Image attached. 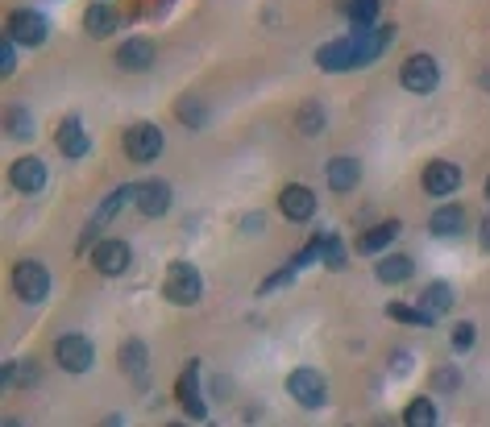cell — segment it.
<instances>
[{
	"label": "cell",
	"instance_id": "8fae6325",
	"mask_svg": "<svg viewBox=\"0 0 490 427\" xmlns=\"http://www.w3.org/2000/svg\"><path fill=\"white\" fill-rule=\"evenodd\" d=\"M174 395H179V406H183L192 419H204L208 406H204V395H200V365H183V374H179V386H174Z\"/></svg>",
	"mask_w": 490,
	"mask_h": 427
},
{
	"label": "cell",
	"instance_id": "484cf974",
	"mask_svg": "<svg viewBox=\"0 0 490 427\" xmlns=\"http://www.w3.org/2000/svg\"><path fill=\"white\" fill-rule=\"evenodd\" d=\"M387 316L399 324H420V328H428L436 320V316H428L424 307H412V303H387Z\"/></svg>",
	"mask_w": 490,
	"mask_h": 427
},
{
	"label": "cell",
	"instance_id": "4dcf8cb0",
	"mask_svg": "<svg viewBox=\"0 0 490 427\" xmlns=\"http://www.w3.org/2000/svg\"><path fill=\"white\" fill-rule=\"evenodd\" d=\"M13 71H17V42H13V33H4L0 38V76L9 79Z\"/></svg>",
	"mask_w": 490,
	"mask_h": 427
},
{
	"label": "cell",
	"instance_id": "e0dca14e",
	"mask_svg": "<svg viewBox=\"0 0 490 427\" xmlns=\"http://www.w3.org/2000/svg\"><path fill=\"white\" fill-rule=\"evenodd\" d=\"M117 361H120V369L133 378L138 386H146V344L138 341V336H129V341L117 349Z\"/></svg>",
	"mask_w": 490,
	"mask_h": 427
},
{
	"label": "cell",
	"instance_id": "836d02e7",
	"mask_svg": "<svg viewBox=\"0 0 490 427\" xmlns=\"http://www.w3.org/2000/svg\"><path fill=\"white\" fill-rule=\"evenodd\" d=\"M432 382H436V390H458V386H461V374H458V369H436Z\"/></svg>",
	"mask_w": 490,
	"mask_h": 427
},
{
	"label": "cell",
	"instance_id": "d6986e66",
	"mask_svg": "<svg viewBox=\"0 0 490 427\" xmlns=\"http://www.w3.org/2000/svg\"><path fill=\"white\" fill-rule=\"evenodd\" d=\"M117 25H120V17H117V9H112V4H87L84 30L92 33V38H109Z\"/></svg>",
	"mask_w": 490,
	"mask_h": 427
},
{
	"label": "cell",
	"instance_id": "d4e9b609",
	"mask_svg": "<svg viewBox=\"0 0 490 427\" xmlns=\"http://www.w3.org/2000/svg\"><path fill=\"white\" fill-rule=\"evenodd\" d=\"M4 133H9L13 141L33 138V117H30V108H25V104H13V108H9V117H4Z\"/></svg>",
	"mask_w": 490,
	"mask_h": 427
},
{
	"label": "cell",
	"instance_id": "ffe728a7",
	"mask_svg": "<svg viewBox=\"0 0 490 427\" xmlns=\"http://www.w3.org/2000/svg\"><path fill=\"white\" fill-rule=\"evenodd\" d=\"M428 228H432V236H458L461 228H466V212H461L458 203H445V208H436L432 212Z\"/></svg>",
	"mask_w": 490,
	"mask_h": 427
},
{
	"label": "cell",
	"instance_id": "2e32d148",
	"mask_svg": "<svg viewBox=\"0 0 490 427\" xmlns=\"http://www.w3.org/2000/svg\"><path fill=\"white\" fill-rule=\"evenodd\" d=\"M9 179H13V187L25 191V195L42 191L46 187V162L42 158H17L13 162V171H9Z\"/></svg>",
	"mask_w": 490,
	"mask_h": 427
},
{
	"label": "cell",
	"instance_id": "52a82bcc",
	"mask_svg": "<svg viewBox=\"0 0 490 427\" xmlns=\"http://www.w3.org/2000/svg\"><path fill=\"white\" fill-rule=\"evenodd\" d=\"M9 33H13V42L17 46H42L46 38H50V22L33 9H17L9 17Z\"/></svg>",
	"mask_w": 490,
	"mask_h": 427
},
{
	"label": "cell",
	"instance_id": "9c48e42d",
	"mask_svg": "<svg viewBox=\"0 0 490 427\" xmlns=\"http://www.w3.org/2000/svg\"><path fill=\"white\" fill-rule=\"evenodd\" d=\"M279 212H283L291 225H304V220L316 216V195L307 191L304 182H291V187H283V195H279Z\"/></svg>",
	"mask_w": 490,
	"mask_h": 427
},
{
	"label": "cell",
	"instance_id": "6da1fadb",
	"mask_svg": "<svg viewBox=\"0 0 490 427\" xmlns=\"http://www.w3.org/2000/svg\"><path fill=\"white\" fill-rule=\"evenodd\" d=\"M163 290L174 307H192V303H200V295H204V278H200V270L192 266V262H171Z\"/></svg>",
	"mask_w": 490,
	"mask_h": 427
},
{
	"label": "cell",
	"instance_id": "cb8c5ba5",
	"mask_svg": "<svg viewBox=\"0 0 490 427\" xmlns=\"http://www.w3.org/2000/svg\"><path fill=\"white\" fill-rule=\"evenodd\" d=\"M374 274H379V282H407L412 278V257H382L379 266H374Z\"/></svg>",
	"mask_w": 490,
	"mask_h": 427
},
{
	"label": "cell",
	"instance_id": "7402d4cb",
	"mask_svg": "<svg viewBox=\"0 0 490 427\" xmlns=\"http://www.w3.org/2000/svg\"><path fill=\"white\" fill-rule=\"evenodd\" d=\"M420 307L428 311V316H445L449 307H453V287L449 282H432V287H424V295H420Z\"/></svg>",
	"mask_w": 490,
	"mask_h": 427
},
{
	"label": "cell",
	"instance_id": "5b68a950",
	"mask_svg": "<svg viewBox=\"0 0 490 427\" xmlns=\"http://www.w3.org/2000/svg\"><path fill=\"white\" fill-rule=\"evenodd\" d=\"M55 357L67 374H87L92 361H96V349H92V341H87L84 332H67V336H58Z\"/></svg>",
	"mask_w": 490,
	"mask_h": 427
},
{
	"label": "cell",
	"instance_id": "44dd1931",
	"mask_svg": "<svg viewBox=\"0 0 490 427\" xmlns=\"http://www.w3.org/2000/svg\"><path fill=\"white\" fill-rule=\"evenodd\" d=\"M399 236V220H387V225H374L370 233L358 236V254H379V249H387Z\"/></svg>",
	"mask_w": 490,
	"mask_h": 427
},
{
	"label": "cell",
	"instance_id": "d590c367",
	"mask_svg": "<svg viewBox=\"0 0 490 427\" xmlns=\"http://www.w3.org/2000/svg\"><path fill=\"white\" fill-rule=\"evenodd\" d=\"M486 195H490V182H486Z\"/></svg>",
	"mask_w": 490,
	"mask_h": 427
},
{
	"label": "cell",
	"instance_id": "30bf717a",
	"mask_svg": "<svg viewBox=\"0 0 490 427\" xmlns=\"http://www.w3.org/2000/svg\"><path fill=\"white\" fill-rule=\"evenodd\" d=\"M133 203L142 216H166L171 212V187L163 179H146L133 187Z\"/></svg>",
	"mask_w": 490,
	"mask_h": 427
},
{
	"label": "cell",
	"instance_id": "83f0119b",
	"mask_svg": "<svg viewBox=\"0 0 490 427\" xmlns=\"http://www.w3.org/2000/svg\"><path fill=\"white\" fill-rule=\"evenodd\" d=\"M174 117L183 120L187 129H204L208 125V112H204V104L200 100H192V96H183L179 104H174Z\"/></svg>",
	"mask_w": 490,
	"mask_h": 427
},
{
	"label": "cell",
	"instance_id": "d6a6232c",
	"mask_svg": "<svg viewBox=\"0 0 490 427\" xmlns=\"http://www.w3.org/2000/svg\"><path fill=\"white\" fill-rule=\"evenodd\" d=\"M287 282H295V266H283L279 274H271L266 282H262V295H271V290H279V287H287Z\"/></svg>",
	"mask_w": 490,
	"mask_h": 427
},
{
	"label": "cell",
	"instance_id": "ba28073f",
	"mask_svg": "<svg viewBox=\"0 0 490 427\" xmlns=\"http://www.w3.org/2000/svg\"><path fill=\"white\" fill-rule=\"evenodd\" d=\"M92 262H96V270L104 278H120L133 266V249L125 245V241H100V245L92 249Z\"/></svg>",
	"mask_w": 490,
	"mask_h": 427
},
{
	"label": "cell",
	"instance_id": "9a60e30c",
	"mask_svg": "<svg viewBox=\"0 0 490 427\" xmlns=\"http://www.w3.org/2000/svg\"><path fill=\"white\" fill-rule=\"evenodd\" d=\"M316 67L320 71H353L358 67V58H353V38H341V42H328L316 50Z\"/></svg>",
	"mask_w": 490,
	"mask_h": 427
},
{
	"label": "cell",
	"instance_id": "1f68e13d",
	"mask_svg": "<svg viewBox=\"0 0 490 427\" xmlns=\"http://www.w3.org/2000/svg\"><path fill=\"white\" fill-rule=\"evenodd\" d=\"M449 344H453V349H458V352H466L469 349V344H474V324H458V328H453V336H449Z\"/></svg>",
	"mask_w": 490,
	"mask_h": 427
},
{
	"label": "cell",
	"instance_id": "4316f807",
	"mask_svg": "<svg viewBox=\"0 0 490 427\" xmlns=\"http://www.w3.org/2000/svg\"><path fill=\"white\" fill-rule=\"evenodd\" d=\"M404 423L407 427H432L436 423V406L428 403V398H412L404 411Z\"/></svg>",
	"mask_w": 490,
	"mask_h": 427
},
{
	"label": "cell",
	"instance_id": "4fadbf2b",
	"mask_svg": "<svg viewBox=\"0 0 490 427\" xmlns=\"http://www.w3.org/2000/svg\"><path fill=\"white\" fill-rule=\"evenodd\" d=\"M55 141H58V150H63L67 158H84V154L92 150V138H87V129H84V120H79V117L58 120Z\"/></svg>",
	"mask_w": 490,
	"mask_h": 427
},
{
	"label": "cell",
	"instance_id": "f546056e",
	"mask_svg": "<svg viewBox=\"0 0 490 427\" xmlns=\"http://www.w3.org/2000/svg\"><path fill=\"white\" fill-rule=\"evenodd\" d=\"M299 129H304L307 138H312V133H320V129H325V104H316V100H312V104H304V112H299Z\"/></svg>",
	"mask_w": 490,
	"mask_h": 427
},
{
	"label": "cell",
	"instance_id": "5bb4252c",
	"mask_svg": "<svg viewBox=\"0 0 490 427\" xmlns=\"http://www.w3.org/2000/svg\"><path fill=\"white\" fill-rule=\"evenodd\" d=\"M154 42L150 38H125V46L117 50V67L120 71H150L154 63Z\"/></svg>",
	"mask_w": 490,
	"mask_h": 427
},
{
	"label": "cell",
	"instance_id": "3957f363",
	"mask_svg": "<svg viewBox=\"0 0 490 427\" xmlns=\"http://www.w3.org/2000/svg\"><path fill=\"white\" fill-rule=\"evenodd\" d=\"M287 395H291L299 406H307V411H316V406H325V398H328L325 374L312 369V365H299V369H291V378H287Z\"/></svg>",
	"mask_w": 490,
	"mask_h": 427
},
{
	"label": "cell",
	"instance_id": "277c9868",
	"mask_svg": "<svg viewBox=\"0 0 490 427\" xmlns=\"http://www.w3.org/2000/svg\"><path fill=\"white\" fill-rule=\"evenodd\" d=\"M163 146H166L163 129L150 125V120H138V125L125 129V154H129L133 162H154L163 154Z\"/></svg>",
	"mask_w": 490,
	"mask_h": 427
},
{
	"label": "cell",
	"instance_id": "ac0fdd59",
	"mask_svg": "<svg viewBox=\"0 0 490 427\" xmlns=\"http://www.w3.org/2000/svg\"><path fill=\"white\" fill-rule=\"evenodd\" d=\"M325 174H328V187H333V191H353L361 179V166H358V158H333Z\"/></svg>",
	"mask_w": 490,
	"mask_h": 427
},
{
	"label": "cell",
	"instance_id": "8992f818",
	"mask_svg": "<svg viewBox=\"0 0 490 427\" xmlns=\"http://www.w3.org/2000/svg\"><path fill=\"white\" fill-rule=\"evenodd\" d=\"M399 84L415 96H428L436 84H441V67H436L432 54H412L404 67H399Z\"/></svg>",
	"mask_w": 490,
	"mask_h": 427
},
{
	"label": "cell",
	"instance_id": "e575fe53",
	"mask_svg": "<svg viewBox=\"0 0 490 427\" xmlns=\"http://www.w3.org/2000/svg\"><path fill=\"white\" fill-rule=\"evenodd\" d=\"M482 249H490V216L482 220Z\"/></svg>",
	"mask_w": 490,
	"mask_h": 427
},
{
	"label": "cell",
	"instance_id": "f1b7e54d",
	"mask_svg": "<svg viewBox=\"0 0 490 427\" xmlns=\"http://www.w3.org/2000/svg\"><path fill=\"white\" fill-rule=\"evenodd\" d=\"M345 13L353 25H370L374 17H379V0H349Z\"/></svg>",
	"mask_w": 490,
	"mask_h": 427
},
{
	"label": "cell",
	"instance_id": "7c38bea8",
	"mask_svg": "<svg viewBox=\"0 0 490 427\" xmlns=\"http://www.w3.org/2000/svg\"><path fill=\"white\" fill-rule=\"evenodd\" d=\"M461 187V171L445 158H432L424 166V191L428 195H453Z\"/></svg>",
	"mask_w": 490,
	"mask_h": 427
},
{
	"label": "cell",
	"instance_id": "7a4b0ae2",
	"mask_svg": "<svg viewBox=\"0 0 490 427\" xmlns=\"http://www.w3.org/2000/svg\"><path fill=\"white\" fill-rule=\"evenodd\" d=\"M13 290L22 295V303H42L46 295H50V270H46L42 262L25 257V262L13 266Z\"/></svg>",
	"mask_w": 490,
	"mask_h": 427
},
{
	"label": "cell",
	"instance_id": "603a6c76",
	"mask_svg": "<svg viewBox=\"0 0 490 427\" xmlns=\"http://www.w3.org/2000/svg\"><path fill=\"white\" fill-rule=\"evenodd\" d=\"M312 241H316V254H320V262H325L328 270L345 266V249H341V236L337 233H316Z\"/></svg>",
	"mask_w": 490,
	"mask_h": 427
}]
</instances>
